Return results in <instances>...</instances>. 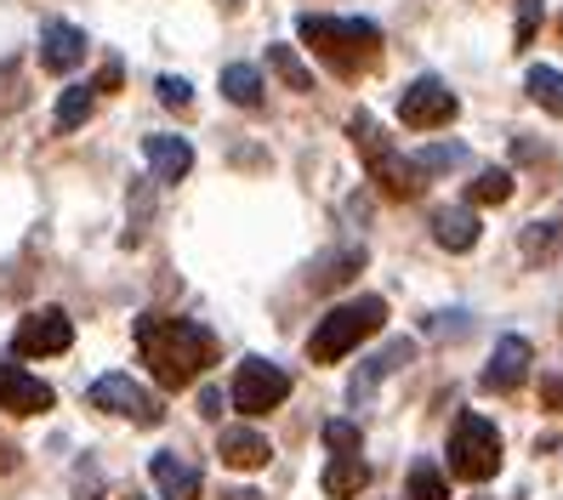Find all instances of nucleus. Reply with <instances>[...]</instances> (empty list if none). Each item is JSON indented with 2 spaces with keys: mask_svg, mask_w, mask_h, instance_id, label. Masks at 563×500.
<instances>
[{
  "mask_svg": "<svg viewBox=\"0 0 563 500\" xmlns=\"http://www.w3.org/2000/svg\"><path fill=\"white\" fill-rule=\"evenodd\" d=\"M137 347H143V364L154 370V381L165 392L177 387H194L211 364H217V336L194 319H172V313H143L137 319Z\"/></svg>",
  "mask_w": 563,
  "mask_h": 500,
  "instance_id": "f257e3e1",
  "label": "nucleus"
},
{
  "mask_svg": "<svg viewBox=\"0 0 563 500\" xmlns=\"http://www.w3.org/2000/svg\"><path fill=\"white\" fill-rule=\"evenodd\" d=\"M296 35H302V46L342 80H358L364 69L382 63V29L371 18H319V12H308L302 23H296Z\"/></svg>",
  "mask_w": 563,
  "mask_h": 500,
  "instance_id": "f03ea898",
  "label": "nucleus"
},
{
  "mask_svg": "<svg viewBox=\"0 0 563 500\" xmlns=\"http://www.w3.org/2000/svg\"><path fill=\"white\" fill-rule=\"evenodd\" d=\"M382 324H387V302H382V296H353V302L330 308V313L319 319V330L308 336V358H313V364H336V358H347L364 336H376Z\"/></svg>",
  "mask_w": 563,
  "mask_h": 500,
  "instance_id": "7ed1b4c3",
  "label": "nucleus"
},
{
  "mask_svg": "<svg viewBox=\"0 0 563 500\" xmlns=\"http://www.w3.org/2000/svg\"><path fill=\"white\" fill-rule=\"evenodd\" d=\"M347 131H353V148L364 154V171H371V182L387 193V199H416L421 193V171H416V159H405L399 148L387 143V131L371 120V114H353L347 120Z\"/></svg>",
  "mask_w": 563,
  "mask_h": 500,
  "instance_id": "20e7f679",
  "label": "nucleus"
},
{
  "mask_svg": "<svg viewBox=\"0 0 563 500\" xmlns=\"http://www.w3.org/2000/svg\"><path fill=\"white\" fill-rule=\"evenodd\" d=\"M444 455H450V473H455L461 484H489L495 473H501V432H495L484 415L467 410V415L450 426Z\"/></svg>",
  "mask_w": 563,
  "mask_h": 500,
  "instance_id": "39448f33",
  "label": "nucleus"
},
{
  "mask_svg": "<svg viewBox=\"0 0 563 500\" xmlns=\"http://www.w3.org/2000/svg\"><path fill=\"white\" fill-rule=\"evenodd\" d=\"M91 410H103V415H120V421H131V426H159L165 421V410H159V398L148 392V387H137L131 376H97L91 381Z\"/></svg>",
  "mask_w": 563,
  "mask_h": 500,
  "instance_id": "423d86ee",
  "label": "nucleus"
},
{
  "mask_svg": "<svg viewBox=\"0 0 563 500\" xmlns=\"http://www.w3.org/2000/svg\"><path fill=\"white\" fill-rule=\"evenodd\" d=\"M290 398V376L279 370V364H268V358H245L240 364V376H234V410L240 415H268V410H279Z\"/></svg>",
  "mask_w": 563,
  "mask_h": 500,
  "instance_id": "0eeeda50",
  "label": "nucleus"
},
{
  "mask_svg": "<svg viewBox=\"0 0 563 500\" xmlns=\"http://www.w3.org/2000/svg\"><path fill=\"white\" fill-rule=\"evenodd\" d=\"M455 114H461V103H455V91H450L439 75L410 80V91L399 97V120H405L410 131H439V125H450Z\"/></svg>",
  "mask_w": 563,
  "mask_h": 500,
  "instance_id": "6e6552de",
  "label": "nucleus"
},
{
  "mask_svg": "<svg viewBox=\"0 0 563 500\" xmlns=\"http://www.w3.org/2000/svg\"><path fill=\"white\" fill-rule=\"evenodd\" d=\"M69 342H75V319L63 313V308H35V313H23V319H18V336H12V347H18L23 358L69 353Z\"/></svg>",
  "mask_w": 563,
  "mask_h": 500,
  "instance_id": "1a4fd4ad",
  "label": "nucleus"
},
{
  "mask_svg": "<svg viewBox=\"0 0 563 500\" xmlns=\"http://www.w3.org/2000/svg\"><path fill=\"white\" fill-rule=\"evenodd\" d=\"M0 410L7 415H46L52 410V387L41 376H29L23 364L0 358Z\"/></svg>",
  "mask_w": 563,
  "mask_h": 500,
  "instance_id": "9d476101",
  "label": "nucleus"
},
{
  "mask_svg": "<svg viewBox=\"0 0 563 500\" xmlns=\"http://www.w3.org/2000/svg\"><path fill=\"white\" fill-rule=\"evenodd\" d=\"M86 63V29L80 23H46L41 29V69H52V75H75Z\"/></svg>",
  "mask_w": 563,
  "mask_h": 500,
  "instance_id": "9b49d317",
  "label": "nucleus"
},
{
  "mask_svg": "<svg viewBox=\"0 0 563 500\" xmlns=\"http://www.w3.org/2000/svg\"><path fill=\"white\" fill-rule=\"evenodd\" d=\"M529 358H536V347H529L523 336H501L495 342V353H489V364H484V392H512L523 376H529Z\"/></svg>",
  "mask_w": 563,
  "mask_h": 500,
  "instance_id": "f8f14e48",
  "label": "nucleus"
},
{
  "mask_svg": "<svg viewBox=\"0 0 563 500\" xmlns=\"http://www.w3.org/2000/svg\"><path fill=\"white\" fill-rule=\"evenodd\" d=\"M148 478H154V489H159V500H200V466H188L177 449H159L154 460H148Z\"/></svg>",
  "mask_w": 563,
  "mask_h": 500,
  "instance_id": "ddd939ff",
  "label": "nucleus"
},
{
  "mask_svg": "<svg viewBox=\"0 0 563 500\" xmlns=\"http://www.w3.org/2000/svg\"><path fill=\"white\" fill-rule=\"evenodd\" d=\"M217 455H222V466H234V473H262V466L274 460V444L262 438L256 426H222Z\"/></svg>",
  "mask_w": 563,
  "mask_h": 500,
  "instance_id": "4468645a",
  "label": "nucleus"
},
{
  "mask_svg": "<svg viewBox=\"0 0 563 500\" xmlns=\"http://www.w3.org/2000/svg\"><path fill=\"white\" fill-rule=\"evenodd\" d=\"M143 154H148L154 182H183V177L194 171V148H188V137H172V131H154V137H143Z\"/></svg>",
  "mask_w": 563,
  "mask_h": 500,
  "instance_id": "2eb2a0df",
  "label": "nucleus"
},
{
  "mask_svg": "<svg viewBox=\"0 0 563 500\" xmlns=\"http://www.w3.org/2000/svg\"><path fill=\"white\" fill-rule=\"evenodd\" d=\"M427 222H433V240H439L444 251H473V245H478V233H484L473 205H439Z\"/></svg>",
  "mask_w": 563,
  "mask_h": 500,
  "instance_id": "dca6fc26",
  "label": "nucleus"
},
{
  "mask_svg": "<svg viewBox=\"0 0 563 500\" xmlns=\"http://www.w3.org/2000/svg\"><path fill=\"white\" fill-rule=\"evenodd\" d=\"M371 489V460L364 455H330V466H324V495L330 500H353V495H364Z\"/></svg>",
  "mask_w": 563,
  "mask_h": 500,
  "instance_id": "f3484780",
  "label": "nucleus"
},
{
  "mask_svg": "<svg viewBox=\"0 0 563 500\" xmlns=\"http://www.w3.org/2000/svg\"><path fill=\"white\" fill-rule=\"evenodd\" d=\"M410 353H416V342H405V336H399V342H387V353H376V358H371V364H364V370L353 376V404H364V398H371V387H376L382 376L399 370V364H405Z\"/></svg>",
  "mask_w": 563,
  "mask_h": 500,
  "instance_id": "a211bd4d",
  "label": "nucleus"
},
{
  "mask_svg": "<svg viewBox=\"0 0 563 500\" xmlns=\"http://www.w3.org/2000/svg\"><path fill=\"white\" fill-rule=\"evenodd\" d=\"M222 97L240 109H262V69H251V63H228L222 69Z\"/></svg>",
  "mask_w": 563,
  "mask_h": 500,
  "instance_id": "6ab92c4d",
  "label": "nucleus"
},
{
  "mask_svg": "<svg viewBox=\"0 0 563 500\" xmlns=\"http://www.w3.org/2000/svg\"><path fill=\"white\" fill-rule=\"evenodd\" d=\"M523 91L536 97V103H541L547 114H558V120H563V69H552V63H536V69L523 75Z\"/></svg>",
  "mask_w": 563,
  "mask_h": 500,
  "instance_id": "aec40b11",
  "label": "nucleus"
},
{
  "mask_svg": "<svg viewBox=\"0 0 563 500\" xmlns=\"http://www.w3.org/2000/svg\"><path fill=\"white\" fill-rule=\"evenodd\" d=\"M91 109H97L91 86H63V97H57V131H80L91 120Z\"/></svg>",
  "mask_w": 563,
  "mask_h": 500,
  "instance_id": "412c9836",
  "label": "nucleus"
},
{
  "mask_svg": "<svg viewBox=\"0 0 563 500\" xmlns=\"http://www.w3.org/2000/svg\"><path fill=\"white\" fill-rule=\"evenodd\" d=\"M501 199H512V171H501V165H489L467 182V205H501Z\"/></svg>",
  "mask_w": 563,
  "mask_h": 500,
  "instance_id": "4be33fe9",
  "label": "nucleus"
},
{
  "mask_svg": "<svg viewBox=\"0 0 563 500\" xmlns=\"http://www.w3.org/2000/svg\"><path fill=\"white\" fill-rule=\"evenodd\" d=\"M268 69H274L290 91H313V69L296 57V46H268Z\"/></svg>",
  "mask_w": 563,
  "mask_h": 500,
  "instance_id": "5701e85b",
  "label": "nucleus"
},
{
  "mask_svg": "<svg viewBox=\"0 0 563 500\" xmlns=\"http://www.w3.org/2000/svg\"><path fill=\"white\" fill-rule=\"evenodd\" d=\"M405 495H410V500H450V478L439 473L433 460H416L410 478H405Z\"/></svg>",
  "mask_w": 563,
  "mask_h": 500,
  "instance_id": "b1692460",
  "label": "nucleus"
},
{
  "mask_svg": "<svg viewBox=\"0 0 563 500\" xmlns=\"http://www.w3.org/2000/svg\"><path fill=\"white\" fill-rule=\"evenodd\" d=\"M455 165H467V148H461V143H433V148H421V154H416V171H421V177L455 171Z\"/></svg>",
  "mask_w": 563,
  "mask_h": 500,
  "instance_id": "393cba45",
  "label": "nucleus"
},
{
  "mask_svg": "<svg viewBox=\"0 0 563 500\" xmlns=\"http://www.w3.org/2000/svg\"><path fill=\"white\" fill-rule=\"evenodd\" d=\"M358 268H364V251H358V245H347V251H342L336 262H324V274H313V285H319V290H330V285L353 279Z\"/></svg>",
  "mask_w": 563,
  "mask_h": 500,
  "instance_id": "a878e982",
  "label": "nucleus"
},
{
  "mask_svg": "<svg viewBox=\"0 0 563 500\" xmlns=\"http://www.w3.org/2000/svg\"><path fill=\"white\" fill-rule=\"evenodd\" d=\"M558 240H563V227H552V222H536V227L523 233V256H529V262H547V256L558 251Z\"/></svg>",
  "mask_w": 563,
  "mask_h": 500,
  "instance_id": "bb28decb",
  "label": "nucleus"
},
{
  "mask_svg": "<svg viewBox=\"0 0 563 500\" xmlns=\"http://www.w3.org/2000/svg\"><path fill=\"white\" fill-rule=\"evenodd\" d=\"M324 444H330V455H358V449H364V438H358L353 421H324Z\"/></svg>",
  "mask_w": 563,
  "mask_h": 500,
  "instance_id": "cd10ccee",
  "label": "nucleus"
},
{
  "mask_svg": "<svg viewBox=\"0 0 563 500\" xmlns=\"http://www.w3.org/2000/svg\"><path fill=\"white\" fill-rule=\"evenodd\" d=\"M154 91H159V103H165V109H188V103H194V86H188L183 75H159Z\"/></svg>",
  "mask_w": 563,
  "mask_h": 500,
  "instance_id": "c85d7f7f",
  "label": "nucleus"
},
{
  "mask_svg": "<svg viewBox=\"0 0 563 500\" xmlns=\"http://www.w3.org/2000/svg\"><path fill=\"white\" fill-rule=\"evenodd\" d=\"M0 109H23V69L0 63Z\"/></svg>",
  "mask_w": 563,
  "mask_h": 500,
  "instance_id": "c756f323",
  "label": "nucleus"
},
{
  "mask_svg": "<svg viewBox=\"0 0 563 500\" xmlns=\"http://www.w3.org/2000/svg\"><path fill=\"white\" fill-rule=\"evenodd\" d=\"M536 29H541V0H518V29H512L518 46L536 41Z\"/></svg>",
  "mask_w": 563,
  "mask_h": 500,
  "instance_id": "7c9ffc66",
  "label": "nucleus"
},
{
  "mask_svg": "<svg viewBox=\"0 0 563 500\" xmlns=\"http://www.w3.org/2000/svg\"><path fill=\"white\" fill-rule=\"evenodd\" d=\"M461 330H473L467 313H433L427 319V336H461Z\"/></svg>",
  "mask_w": 563,
  "mask_h": 500,
  "instance_id": "2f4dec72",
  "label": "nucleus"
},
{
  "mask_svg": "<svg viewBox=\"0 0 563 500\" xmlns=\"http://www.w3.org/2000/svg\"><path fill=\"white\" fill-rule=\"evenodd\" d=\"M120 80H125V69H120V63L109 57V63H103V75H97V86H91V91H120Z\"/></svg>",
  "mask_w": 563,
  "mask_h": 500,
  "instance_id": "473e14b6",
  "label": "nucleus"
},
{
  "mask_svg": "<svg viewBox=\"0 0 563 500\" xmlns=\"http://www.w3.org/2000/svg\"><path fill=\"white\" fill-rule=\"evenodd\" d=\"M541 404L547 410H563V376H547L541 381Z\"/></svg>",
  "mask_w": 563,
  "mask_h": 500,
  "instance_id": "72a5a7b5",
  "label": "nucleus"
},
{
  "mask_svg": "<svg viewBox=\"0 0 563 500\" xmlns=\"http://www.w3.org/2000/svg\"><path fill=\"white\" fill-rule=\"evenodd\" d=\"M200 415H211V421L222 415V392H217V387H206V392H200Z\"/></svg>",
  "mask_w": 563,
  "mask_h": 500,
  "instance_id": "f704fd0d",
  "label": "nucleus"
},
{
  "mask_svg": "<svg viewBox=\"0 0 563 500\" xmlns=\"http://www.w3.org/2000/svg\"><path fill=\"white\" fill-rule=\"evenodd\" d=\"M12 466H18V455H12V444H7V438H0V473H12Z\"/></svg>",
  "mask_w": 563,
  "mask_h": 500,
  "instance_id": "c9c22d12",
  "label": "nucleus"
},
{
  "mask_svg": "<svg viewBox=\"0 0 563 500\" xmlns=\"http://www.w3.org/2000/svg\"><path fill=\"white\" fill-rule=\"evenodd\" d=\"M222 500H262V495H256V489H228Z\"/></svg>",
  "mask_w": 563,
  "mask_h": 500,
  "instance_id": "e433bc0d",
  "label": "nucleus"
},
{
  "mask_svg": "<svg viewBox=\"0 0 563 500\" xmlns=\"http://www.w3.org/2000/svg\"><path fill=\"white\" fill-rule=\"evenodd\" d=\"M131 500H137V495H131Z\"/></svg>",
  "mask_w": 563,
  "mask_h": 500,
  "instance_id": "4c0bfd02",
  "label": "nucleus"
}]
</instances>
